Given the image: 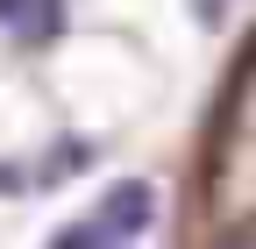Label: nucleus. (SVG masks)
<instances>
[{
  "label": "nucleus",
  "instance_id": "nucleus-1",
  "mask_svg": "<svg viewBox=\"0 0 256 249\" xmlns=\"http://www.w3.org/2000/svg\"><path fill=\"white\" fill-rule=\"evenodd\" d=\"M150 185H136V178H128V185H114V192L100 200V214H92V221H100L107 235H142L150 228Z\"/></svg>",
  "mask_w": 256,
  "mask_h": 249
},
{
  "label": "nucleus",
  "instance_id": "nucleus-2",
  "mask_svg": "<svg viewBox=\"0 0 256 249\" xmlns=\"http://www.w3.org/2000/svg\"><path fill=\"white\" fill-rule=\"evenodd\" d=\"M214 249H256V228H235L228 242H214Z\"/></svg>",
  "mask_w": 256,
  "mask_h": 249
},
{
  "label": "nucleus",
  "instance_id": "nucleus-3",
  "mask_svg": "<svg viewBox=\"0 0 256 249\" xmlns=\"http://www.w3.org/2000/svg\"><path fill=\"white\" fill-rule=\"evenodd\" d=\"M0 22H22V0H0Z\"/></svg>",
  "mask_w": 256,
  "mask_h": 249
}]
</instances>
